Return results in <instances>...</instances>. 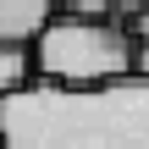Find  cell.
I'll list each match as a JSON object with an SVG mask.
<instances>
[{
    "instance_id": "6da1fadb",
    "label": "cell",
    "mask_w": 149,
    "mask_h": 149,
    "mask_svg": "<svg viewBox=\"0 0 149 149\" xmlns=\"http://www.w3.org/2000/svg\"><path fill=\"white\" fill-rule=\"evenodd\" d=\"M0 149H149V77L100 88L28 83L0 100Z\"/></svg>"
},
{
    "instance_id": "7a4b0ae2",
    "label": "cell",
    "mask_w": 149,
    "mask_h": 149,
    "mask_svg": "<svg viewBox=\"0 0 149 149\" xmlns=\"http://www.w3.org/2000/svg\"><path fill=\"white\" fill-rule=\"evenodd\" d=\"M138 44L122 33L116 17H50V28L33 39V77L50 88H100L116 77H133Z\"/></svg>"
},
{
    "instance_id": "3957f363",
    "label": "cell",
    "mask_w": 149,
    "mask_h": 149,
    "mask_svg": "<svg viewBox=\"0 0 149 149\" xmlns=\"http://www.w3.org/2000/svg\"><path fill=\"white\" fill-rule=\"evenodd\" d=\"M55 17V0H0V44H33Z\"/></svg>"
},
{
    "instance_id": "277c9868",
    "label": "cell",
    "mask_w": 149,
    "mask_h": 149,
    "mask_svg": "<svg viewBox=\"0 0 149 149\" xmlns=\"http://www.w3.org/2000/svg\"><path fill=\"white\" fill-rule=\"evenodd\" d=\"M33 83V44H0V100Z\"/></svg>"
},
{
    "instance_id": "5b68a950",
    "label": "cell",
    "mask_w": 149,
    "mask_h": 149,
    "mask_svg": "<svg viewBox=\"0 0 149 149\" xmlns=\"http://www.w3.org/2000/svg\"><path fill=\"white\" fill-rule=\"evenodd\" d=\"M55 17H88V22H100V17H116V6L111 0H55Z\"/></svg>"
},
{
    "instance_id": "8992f818",
    "label": "cell",
    "mask_w": 149,
    "mask_h": 149,
    "mask_svg": "<svg viewBox=\"0 0 149 149\" xmlns=\"http://www.w3.org/2000/svg\"><path fill=\"white\" fill-rule=\"evenodd\" d=\"M122 22V33L133 39V44H149V11H133V17H116Z\"/></svg>"
},
{
    "instance_id": "52a82bcc",
    "label": "cell",
    "mask_w": 149,
    "mask_h": 149,
    "mask_svg": "<svg viewBox=\"0 0 149 149\" xmlns=\"http://www.w3.org/2000/svg\"><path fill=\"white\" fill-rule=\"evenodd\" d=\"M116 6V17H133V11H149V0H111Z\"/></svg>"
},
{
    "instance_id": "ba28073f",
    "label": "cell",
    "mask_w": 149,
    "mask_h": 149,
    "mask_svg": "<svg viewBox=\"0 0 149 149\" xmlns=\"http://www.w3.org/2000/svg\"><path fill=\"white\" fill-rule=\"evenodd\" d=\"M133 72H138V77H149V44H138V55H133Z\"/></svg>"
}]
</instances>
